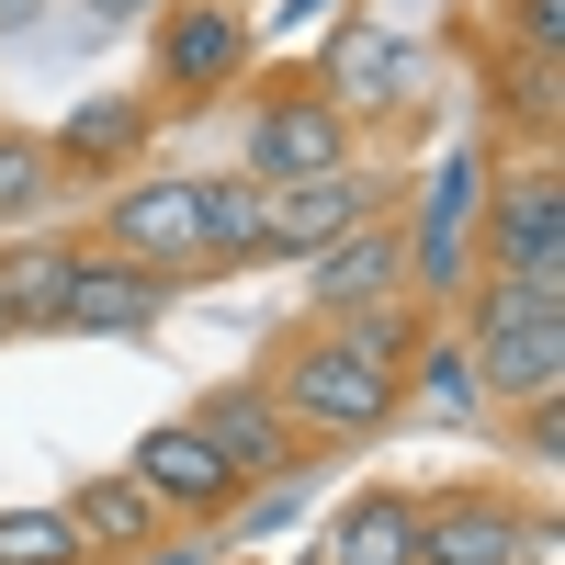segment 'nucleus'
<instances>
[{"label": "nucleus", "instance_id": "1", "mask_svg": "<svg viewBox=\"0 0 565 565\" xmlns=\"http://www.w3.org/2000/svg\"><path fill=\"white\" fill-rule=\"evenodd\" d=\"M441 340L463 351L476 418L565 396V282L554 271H463L441 306Z\"/></svg>", "mask_w": 565, "mask_h": 565}, {"label": "nucleus", "instance_id": "2", "mask_svg": "<svg viewBox=\"0 0 565 565\" xmlns=\"http://www.w3.org/2000/svg\"><path fill=\"white\" fill-rule=\"evenodd\" d=\"M260 385L295 407V430H306V441H328L340 463H351V452H373V441L407 418V385H396V373L351 340L340 317H306V306L260 340Z\"/></svg>", "mask_w": 565, "mask_h": 565}, {"label": "nucleus", "instance_id": "3", "mask_svg": "<svg viewBox=\"0 0 565 565\" xmlns=\"http://www.w3.org/2000/svg\"><path fill=\"white\" fill-rule=\"evenodd\" d=\"M260 68V12L249 0H148V103L159 125H204L215 103H238V79Z\"/></svg>", "mask_w": 565, "mask_h": 565}, {"label": "nucleus", "instance_id": "4", "mask_svg": "<svg viewBox=\"0 0 565 565\" xmlns=\"http://www.w3.org/2000/svg\"><path fill=\"white\" fill-rule=\"evenodd\" d=\"M373 159L362 114H340V90L317 68H249L238 79V170L249 181H295V170H351Z\"/></svg>", "mask_w": 565, "mask_h": 565}, {"label": "nucleus", "instance_id": "5", "mask_svg": "<svg viewBox=\"0 0 565 565\" xmlns=\"http://www.w3.org/2000/svg\"><path fill=\"white\" fill-rule=\"evenodd\" d=\"M463 260L476 271H554L565 282V170H554V148H476Z\"/></svg>", "mask_w": 565, "mask_h": 565}, {"label": "nucleus", "instance_id": "6", "mask_svg": "<svg viewBox=\"0 0 565 565\" xmlns=\"http://www.w3.org/2000/svg\"><path fill=\"white\" fill-rule=\"evenodd\" d=\"M79 238H103L114 260L159 271L170 295H193V282H204V170H159V159H136L125 181H103V193H90Z\"/></svg>", "mask_w": 565, "mask_h": 565}, {"label": "nucleus", "instance_id": "7", "mask_svg": "<svg viewBox=\"0 0 565 565\" xmlns=\"http://www.w3.org/2000/svg\"><path fill=\"white\" fill-rule=\"evenodd\" d=\"M181 418H193V430H204L226 463H238L249 487H306V476H328V463H340L328 441H306V430H295V407L260 385V362H249V373H215V385L181 407Z\"/></svg>", "mask_w": 565, "mask_h": 565}, {"label": "nucleus", "instance_id": "8", "mask_svg": "<svg viewBox=\"0 0 565 565\" xmlns=\"http://www.w3.org/2000/svg\"><path fill=\"white\" fill-rule=\"evenodd\" d=\"M543 521V498L498 463H463V476L418 487V565H509L521 532Z\"/></svg>", "mask_w": 565, "mask_h": 565}, {"label": "nucleus", "instance_id": "9", "mask_svg": "<svg viewBox=\"0 0 565 565\" xmlns=\"http://www.w3.org/2000/svg\"><path fill=\"white\" fill-rule=\"evenodd\" d=\"M306 317H351V306H385V295H418V249H407V181L373 215H351L340 238H317L306 260Z\"/></svg>", "mask_w": 565, "mask_h": 565}, {"label": "nucleus", "instance_id": "10", "mask_svg": "<svg viewBox=\"0 0 565 565\" xmlns=\"http://www.w3.org/2000/svg\"><path fill=\"white\" fill-rule=\"evenodd\" d=\"M125 476L170 509V532H226V521L260 498L238 463H226V452L193 430V418H159V430H136V441H125Z\"/></svg>", "mask_w": 565, "mask_h": 565}, {"label": "nucleus", "instance_id": "11", "mask_svg": "<svg viewBox=\"0 0 565 565\" xmlns=\"http://www.w3.org/2000/svg\"><path fill=\"white\" fill-rule=\"evenodd\" d=\"M565 136V57L554 45H476V148H554Z\"/></svg>", "mask_w": 565, "mask_h": 565}, {"label": "nucleus", "instance_id": "12", "mask_svg": "<svg viewBox=\"0 0 565 565\" xmlns=\"http://www.w3.org/2000/svg\"><path fill=\"white\" fill-rule=\"evenodd\" d=\"M306 68L340 90V114H362V136H396V125L418 114V79H407V68H418V45H407L385 12H351Z\"/></svg>", "mask_w": 565, "mask_h": 565}, {"label": "nucleus", "instance_id": "13", "mask_svg": "<svg viewBox=\"0 0 565 565\" xmlns=\"http://www.w3.org/2000/svg\"><path fill=\"white\" fill-rule=\"evenodd\" d=\"M159 103L148 90H90V103H68L57 125H45V159H57V193H103V181H125L136 159H159Z\"/></svg>", "mask_w": 565, "mask_h": 565}, {"label": "nucleus", "instance_id": "14", "mask_svg": "<svg viewBox=\"0 0 565 565\" xmlns=\"http://www.w3.org/2000/svg\"><path fill=\"white\" fill-rule=\"evenodd\" d=\"M407 170H373V159H351V170H295V181H260V260H306L317 238H340L351 215H373L396 193Z\"/></svg>", "mask_w": 565, "mask_h": 565}, {"label": "nucleus", "instance_id": "15", "mask_svg": "<svg viewBox=\"0 0 565 565\" xmlns=\"http://www.w3.org/2000/svg\"><path fill=\"white\" fill-rule=\"evenodd\" d=\"M170 306H181V295H170L159 271H136V260H114L103 238H79V271H68L57 317H45V340H148Z\"/></svg>", "mask_w": 565, "mask_h": 565}, {"label": "nucleus", "instance_id": "16", "mask_svg": "<svg viewBox=\"0 0 565 565\" xmlns=\"http://www.w3.org/2000/svg\"><path fill=\"white\" fill-rule=\"evenodd\" d=\"M57 509H68V532H79L90 565H159V554H170V509L136 487L125 463H114V476H79Z\"/></svg>", "mask_w": 565, "mask_h": 565}, {"label": "nucleus", "instance_id": "17", "mask_svg": "<svg viewBox=\"0 0 565 565\" xmlns=\"http://www.w3.org/2000/svg\"><path fill=\"white\" fill-rule=\"evenodd\" d=\"M306 565H418V487H407V476H373L340 521L317 532Z\"/></svg>", "mask_w": 565, "mask_h": 565}, {"label": "nucleus", "instance_id": "18", "mask_svg": "<svg viewBox=\"0 0 565 565\" xmlns=\"http://www.w3.org/2000/svg\"><path fill=\"white\" fill-rule=\"evenodd\" d=\"M68 271H79V226H12L0 238V317H12V340H45Z\"/></svg>", "mask_w": 565, "mask_h": 565}, {"label": "nucleus", "instance_id": "19", "mask_svg": "<svg viewBox=\"0 0 565 565\" xmlns=\"http://www.w3.org/2000/svg\"><path fill=\"white\" fill-rule=\"evenodd\" d=\"M260 260V181L249 170H204V282H249Z\"/></svg>", "mask_w": 565, "mask_h": 565}, {"label": "nucleus", "instance_id": "20", "mask_svg": "<svg viewBox=\"0 0 565 565\" xmlns=\"http://www.w3.org/2000/svg\"><path fill=\"white\" fill-rule=\"evenodd\" d=\"M45 204H57V159H45V125L0 114V238H12V226H45Z\"/></svg>", "mask_w": 565, "mask_h": 565}, {"label": "nucleus", "instance_id": "21", "mask_svg": "<svg viewBox=\"0 0 565 565\" xmlns=\"http://www.w3.org/2000/svg\"><path fill=\"white\" fill-rule=\"evenodd\" d=\"M0 565H90V554L68 532V509L45 498V509H0Z\"/></svg>", "mask_w": 565, "mask_h": 565}, {"label": "nucleus", "instance_id": "22", "mask_svg": "<svg viewBox=\"0 0 565 565\" xmlns=\"http://www.w3.org/2000/svg\"><path fill=\"white\" fill-rule=\"evenodd\" d=\"M487 34H509V45H554V57H565V0H487Z\"/></svg>", "mask_w": 565, "mask_h": 565}, {"label": "nucleus", "instance_id": "23", "mask_svg": "<svg viewBox=\"0 0 565 565\" xmlns=\"http://www.w3.org/2000/svg\"><path fill=\"white\" fill-rule=\"evenodd\" d=\"M90 12H103V23H125V12H148V0H90Z\"/></svg>", "mask_w": 565, "mask_h": 565}, {"label": "nucleus", "instance_id": "24", "mask_svg": "<svg viewBox=\"0 0 565 565\" xmlns=\"http://www.w3.org/2000/svg\"><path fill=\"white\" fill-rule=\"evenodd\" d=\"M0 351H12V317H0Z\"/></svg>", "mask_w": 565, "mask_h": 565}]
</instances>
